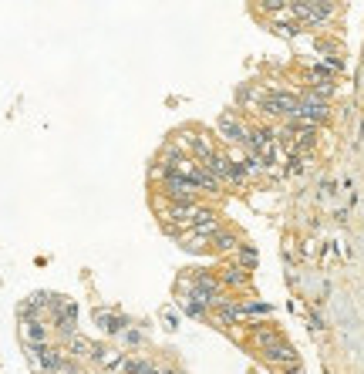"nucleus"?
Returning <instances> with one entry per match:
<instances>
[{"label": "nucleus", "instance_id": "15", "mask_svg": "<svg viewBox=\"0 0 364 374\" xmlns=\"http://www.w3.org/2000/svg\"><path fill=\"white\" fill-rule=\"evenodd\" d=\"M233 263H240L243 270H253L257 266V249L250 247V243H240L236 253H233Z\"/></svg>", "mask_w": 364, "mask_h": 374}, {"label": "nucleus", "instance_id": "3", "mask_svg": "<svg viewBox=\"0 0 364 374\" xmlns=\"http://www.w3.org/2000/svg\"><path fill=\"white\" fill-rule=\"evenodd\" d=\"M293 118H301V122H310V125H327L331 122V101L327 98H320L317 92H310V88H303L301 92V101H297V111H293Z\"/></svg>", "mask_w": 364, "mask_h": 374}, {"label": "nucleus", "instance_id": "17", "mask_svg": "<svg viewBox=\"0 0 364 374\" xmlns=\"http://www.w3.org/2000/svg\"><path fill=\"white\" fill-rule=\"evenodd\" d=\"M159 374H186V371H179V368H162Z\"/></svg>", "mask_w": 364, "mask_h": 374}, {"label": "nucleus", "instance_id": "1", "mask_svg": "<svg viewBox=\"0 0 364 374\" xmlns=\"http://www.w3.org/2000/svg\"><path fill=\"white\" fill-rule=\"evenodd\" d=\"M253 328V344L260 347V354L270 361V364H280V368H293L297 364V351H293V344L280 334L277 328H260V324H250Z\"/></svg>", "mask_w": 364, "mask_h": 374}, {"label": "nucleus", "instance_id": "7", "mask_svg": "<svg viewBox=\"0 0 364 374\" xmlns=\"http://www.w3.org/2000/svg\"><path fill=\"white\" fill-rule=\"evenodd\" d=\"M91 361L108 374H121V364H125V351L121 347H111V344H95V354Z\"/></svg>", "mask_w": 364, "mask_h": 374}, {"label": "nucleus", "instance_id": "16", "mask_svg": "<svg viewBox=\"0 0 364 374\" xmlns=\"http://www.w3.org/2000/svg\"><path fill=\"white\" fill-rule=\"evenodd\" d=\"M159 371H162L159 364H152V361H145V358H142V364H138V368H135L132 374H159Z\"/></svg>", "mask_w": 364, "mask_h": 374}, {"label": "nucleus", "instance_id": "11", "mask_svg": "<svg viewBox=\"0 0 364 374\" xmlns=\"http://www.w3.org/2000/svg\"><path fill=\"white\" fill-rule=\"evenodd\" d=\"M240 304V317H243V324H257V320H263V317H270L273 307L270 304H263V300H236Z\"/></svg>", "mask_w": 364, "mask_h": 374}, {"label": "nucleus", "instance_id": "4", "mask_svg": "<svg viewBox=\"0 0 364 374\" xmlns=\"http://www.w3.org/2000/svg\"><path fill=\"white\" fill-rule=\"evenodd\" d=\"M216 132H219V139L229 142V145H246V132H250V125L240 118V111H223L219 118H216Z\"/></svg>", "mask_w": 364, "mask_h": 374}, {"label": "nucleus", "instance_id": "6", "mask_svg": "<svg viewBox=\"0 0 364 374\" xmlns=\"http://www.w3.org/2000/svg\"><path fill=\"white\" fill-rule=\"evenodd\" d=\"M91 317H95L98 330H102V334H108V337H119L121 330L132 324V320H128L121 311H115V307H95V311H91Z\"/></svg>", "mask_w": 364, "mask_h": 374}, {"label": "nucleus", "instance_id": "5", "mask_svg": "<svg viewBox=\"0 0 364 374\" xmlns=\"http://www.w3.org/2000/svg\"><path fill=\"white\" fill-rule=\"evenodd\" d=\"M75 324H78V304L75 300H64V297H58L54 300V307H51V328L61 334V341L68 337V334H75Z\"/></svg>", "mask_w": 364, "mask_h": 374}, {"label": "nucleus", "instance_id": "8", "mask_svg": "<svg viewBox=\"0 0 364 374\" xmlns=\"http://www.w3.org/2000/svg\"><path fill=\"white\" fill-rule=\"evenodd\" d=\"M20 337H24V344H51V330H47L44 317H28L20 324Z\"/></svg>", "mask_w": 364, "mask_h": 374}, {"label": "nucleus", "instance_id": "14", "mask_svg": "<svg viewBox=\"0 0 364 374\" xmlns=\"http://www.w3.org/2000/svg\"><path fill=\"white\" fill-rule=\"evenodd\" d=\"M115 341H119L121 347H128V351H142V347H145V334H142V330H138L135 324H128V328L121 330Z\"/></svg>", "mask_w": 364, "mask_h": 374}, {"label": "nucleus", "instance_id": "13", "mask_svg": "<svg viewBox=\"0 0 364 374\" xmlns=\"http://www.w3.org/2000/svg\"><path fill=\"white\" fill-rule=\"evenodd\" d=\"M210 243L216 253H236V247H240V236L233 233V230H216V233L210 236Z\"/></svg>", "mask_w": 364, "mask_h": 374}, {"label": "nucleus", "instance_id": "2", "mask_svg": "<svg viewBox=\"0 0 364 374\" xmlns=\"http://www.w3.org/2000/svg\"><path fill=\"white\" fill-rule=\"evenodd\" d=\"M297 101H301V94L290 92V88H267L257 111L273 118V122H287V118H293V111H297Z\"/></svg>", "mask_w": 364, "mask_h": 374}, {"label": "nucleus", "instance_id": "10", "mask_svg": "<svg viewBox=\"0 0 364 374\" xmlns=\"http://www.w3.org/2000/svg\"><path fill=\"white\" fill-rule=\"evenodd\" d=\"M64 351H68V358H75V361H91V354H95V344L85 337V334H68L64 337Z\"/></svg>", "mask_w": 364, "mask_h": 374}, {"label": "nucleus", "instance_id": "9", "mask_svg": "<svg viewBox=\"0 0 364 374\" xmlns=\"http://www.w3.org/2000/svg\"><path fill=\"white\" fill-rule=\"evenodd\" d=\"M219 280L226 290H246L250 287V270H243L240 263H226L219 270Z\"/></svg>", "mask_w": 364, "mask_h": 374}, {"label": "nucleus", "instance_id": "12", "mask_svg": "<svg viewBox=\"0 0 364 374\" xmlns=\"http://www.w3.org/2000/svg\"><path fill=\"white\" fill-rule=\"evenodd\" d=\"M179 247L186 249V253H210L212 243H210V236L196 233V230H182V233H179Z\"/></svg>", "mask_w": 364, "mask_h": 374}]
</instances>
